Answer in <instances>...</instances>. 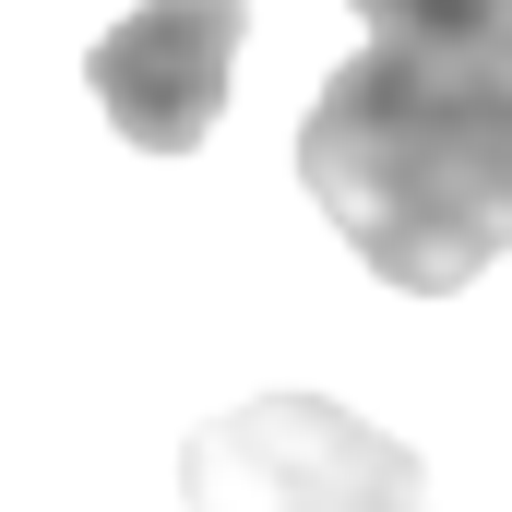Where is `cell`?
<instances>
[{"label": "cell", "mask_w": 512, "mask_h": 512, "mask_svg": "<svg viewBox=\"0 0 512 512\" xmlns=\"http://www.w3.org/2000/svg\"><path fill=\"white\" fill-rule=\"evenodd\" d=\"M358 24H382V36H405V48H429V36H489V24H512V0H346Z\"/></svg>", "instance_id": "obj_4"}, {"label": "cell", "mask_w": 512, "mask_h": 512, "mask_svg": "<svg viewBox=\"0 0 512 512\" xmlns=\"http://www.w3.org/2000/svg\"><path fill=\"white\" fill-rule=\"evenodd\" d=\"M239 24H251L239 0H143V12H120V24L96 36V60H84L108 131L143 143V155H191L203 131L227 120Z\"/></svg>", "instance_id": "obj_3"}, {"label": "cell", "mask_w": 512, "mask_h": 512, "mask_svg": "<svg viewBox=\"0 0 512 512\" xmlns=\"http://www.w3.org/2000/svg\"><path fill=\"white\" fill-rule=\"evenodd\" d=\"M298 179L382 286H477L512 251V24L358 48L298 120Z\"/></svg>", "instance_id": "obj_1"}, {"label": "cell", "mask_w": 512, "mask_h": 512, "mask_svg": "<svg viewBox=\"0 0 512 512\" xmlns=\"http://www.w3.org/2000/svg\"><path fill=\"white\" fill-rule=\"evenodd\" d=\"M179 501L191 512H429V465L393 429H370L358 405L262 393V405H227L191 429Z\"/></svg>", "instance_id": "obj_2"}]
</instances>
